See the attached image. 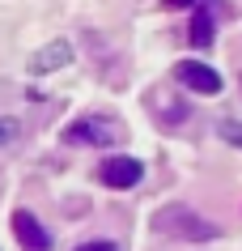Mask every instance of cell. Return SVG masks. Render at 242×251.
<instances>
[{"mask_svg":"<svg viewBox=\"0 0 242 251\" xmlns=\"http://www.w3.org/2000/svg\"><path fill=\"white\" fill-rule=\"evenodd\" d=\"M170 9H187V4H200V0H166Z\"/></svg>","mask_w":242,"mask_h":251,"instance_id":"obj_10","label":"cell"},{"mask_svg":"<svg viewBox=\"0 0 242 251\" xmlns=\"http://www.w3.org/2000/svg\"><path fill=\"white\" fill-rule=\"evenodd\" d=\"M98 179L107 187H115V192H123V187H136L140 179H145V166L136 158H107L102 166H98Z\"/></svg>","mask_w":242,"mask_h":251,"instance_id":"obj_2","label":"cell"},{"mask_svg":"<svg viewBox=\"0 0 242 251\" xmlns=\"http://www.w3.org/2000/svg\"><path fill=\"white\" fill-rule=\"evenodd\" d=\"M17 132H22V124H17V119H0V145H13Z\"/></svg>","mask_w":242,"mask_h":251,"instance_id":"obj_8","label":"cell"},{"mask_svg":"<svg viewBox=\"0 0 242 251\" xmlns=\"http://www.w3.org/2000/svg\"><path fill=\"white\" fill-rule=\"evenodd\" d=\"M191 43H196V47H208V43H213V13H208V9H200L196 22H191Z\"/></svg>","mask_w":242,"mask_h":251,"instance_id":"obj_6","label":"cell"},{"mask_svg":"<svg viewBox=\"0 0 242 251\" xmlns=\"http://www.w3.org/2000/svg\"><path fill=\"white\" fill-rule=\"evenodd\" d=\"M119 136H123L119 124L107 119V115H85L68 128V141H77V145H115Z\"/></svg>","mask_w":242,"mask_h":251,"instance_id":"obj_1","label":"cell"},{"mask_svg":"<svg viewBox=\"0 0 242 251\" xmlns=\"http://www.w3.org/2000/svg\"><path fill=\"white\" fill-rule=\"evenodd\" d=\"M68 60H72V47H68L64 39H55L51 47H43V51L30 60V73H39V77H43V73H55V68H64Z\"/></svg>","mask_w":242,"mask_h":251,"instance_id":"obj_5","label":"cell"},{"mask_svg":"<svg viewBox=\"0 0 242 251\" xmlns=\"http://www.w3.org/2000/svg\"><path fill=\"white\" fill-rule=\"evenodd\" d=\"M77 251H115V243H85V247H77Z\"/></svg>","mask_w":242,"mask_h":251,"instance_id":"obj_9","label":"cell"},{"mask_svg":"<svg viewBox=\"0 0 242 251\" xmlns=\"http://www.w3.org/2000/svg\"><path fill=\"white\" fill-rule=\"evenodd\" d=\"M175 77L196 94H221V77H217V68H208L204 60H178L175 64Z\"/></svg>","mask_w":242,"mask_h":251,"instance_id":"obj_3","label":"cell"},{"mask_svg":"<svg viewBox=\"0 0 242 251\" xmlns=\"http://www.w3.org/2000/svg\"><path fill=\"white\" fill-rule=\"evenodd\" d=\"M217 132L225 136L229 145H238V149H242V124H238V119H221V128H217Z\"/></svg>","mask_w":242,"mask_h":251,"instance_id":"obj_7","label":"cell"},{"mask_svg":"<svg viewBox=\"0 0 242 251\" xmlns=\"http://www.w3.org/2000/svg\"><path fill=\"white\" fill-rule=\"evenodd\" d=\"M13 230H17V238H22V247L26 251H51V234L39 226V217L34 213H13Z\"/></svg>","mask_w":242,"mask_h":251,"instance_id":"obj_4","label":"cell"}]
</instances>
